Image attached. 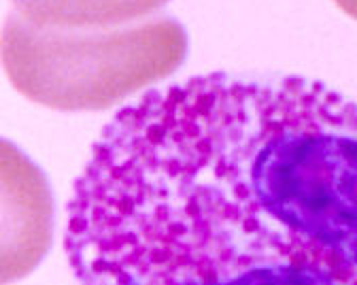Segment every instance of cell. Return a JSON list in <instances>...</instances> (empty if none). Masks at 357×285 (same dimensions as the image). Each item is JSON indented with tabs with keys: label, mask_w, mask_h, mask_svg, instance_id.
Returning <instances> with one entry per match:
<instances>
[{
	"label": "cell",
	"mask_w": 357,
	"mask_h": 285,
	"mask_svg": "<svg viewBox=\"0 0 357 285\" xmlns=\"http://www.w3.org/2000/svg\"><path fill=\"white\" fill-rule=\"evenodd\" d=\"M79 285H357V103L198 75L123 107L68 203Z\"/></svg>",
	"instance_id": "cell-1"
},
{
	"label": "cell",
	"mask_w": 357,
	"mask_h": 285,
	"mask_svg": "<svg viewBox=\"0 0 357 285\" xmlns=\"http://www.w3.org/2000/svg\"><path fill=\"white\" fill-rule=\"evenodd\" d=\"M185 56V28L160 3H11L3 28L11 85L56 111L111 109Z\"/></svg>",
	"instance_id": "cell-2"
},
{
	"label": "cell",
	"mask_w": 357,
	"mask_h": 285,
	"mask_svg": "<svg viewBox=\"0 0 357 285\" xmlns=\"http://www.w3.org/2000/svg\"><path fill=\"white\" fill-rule=\"evenodd\" d=\"M0 281L30 275L54 236V198L43 170L7 138L0 145Z\"/></svg>",
	"instance_id": "cell-3"
}]
</instances>
